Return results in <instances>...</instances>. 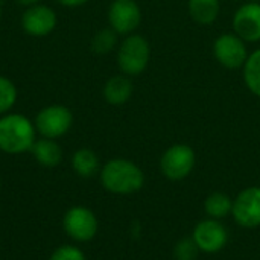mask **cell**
Returning a JSON list of instances; mask_svg holds the SVG:
<instances>
[{
	"mask_svg": "<svg viewBox=\"0 0 260 260\" xmlns=\"http://www.w3.org/2000/svg\"><path fill=\"white\" fill-rule=\"evenodd\" d=\"M101 184L113 195H133L143 187L145 174L131 160L113 158L101 169Z\"/></svg>",
	"mask_w": 260,
	"mask_h": 260,
	"instance_id": "obj_1",
	"label": "cell"
},
{
	"mask_svg": "<svg viewBox=\"0 0 260 260\" xmlns=\"http://www.w3.org/2000/svg\"><path fill=\"white\" fill-rule=\"evenodd\" d=\"M35 125L23 114L11 113L0 117V151L18 155L32 149L35 143Z\"/></svg>",
	"mask_w": 260,
	"mask_h": 260,
	"instance_id": "obj_2",
	"label": "cell"
},
{
	"mask_svg": "<svg viewBox=\"0 0 260 260\" xmlns=\"http://www.w3.org/2000/svg\"><path fill=\"white\" fill-rule=\"evenodd\" d=\"M151 46L148 40L139 34H129L120 44L117 52V64L126 76L143 73L149 64Z\"/></svg>",
	"mask_w": 260,
	"mask_h": 260,
	"instance_id": "obj_3",
	"label": "cell"
},
{
	"mask_svg": "<svg viewBox=\"0 0 260 260\" xmlns=\"http://www.w3.org/2000/svg\"><path fill=\"white\" fill-rule=\"evenodd\" d=\"M197 163V155L192 146L186 143H175L169 146L160 158V171L171 181L186 180Z\"/></svg>",
	"mask_w": 260,
	"mask_h": 260,
	"instance_id": "obj_4",
	"label": "cell"
},
{
	"mask_svg": "<svg viewBox=\"0 0 260 260\" xmlns=\"http://www.w3.org/2000/svg\"><path fill=\"white\" fill-rule=\"evenodd\" d=\"M34 125L43 137L55 140L69 133L73 125V114L66 105H49L38 111Z\"/></svg>",
	"mask_w": 260,
	"mask_h": 260,
	"instance_id": "obj_5",
	"label": "cell"
},
{
	"mask_svg": "<svg viewBox=\"0 0 260 260\" xmlns=\"http://www.w3.org/2000/svg\"><path fill=\"white\" fill-rule=\"evenodd\" d=\"M62 225L67 236L76 242H90L99 230L96 215L84 206H75L69 209L64 215Z\"/></svg>",
	"mask_w": 260,
	"mask_h": 260,
	"instance_id": "obj_6",
	"label": "cell"
},
{
	"mask_svg": "<svg viewBox=\"0 0 260 260\" xmlns=\"http://www.w3.org/2000/svg\"><path fill=\"white\" fill-rule=\"evenodd\" d=\"M192 239L198 245L201 253L216 254L222 251L229 242V232L218 219L207 218L200 221L192 232Z\"/></svg>",
	"mask_w": 260,
	"mask_h": 260,
	"instance_id": "obj_7",
	"label": "cell"
},
{
	"mask_svg": "<svg viewBox=\"0 0 260 260\" xmlns=\"http://www.w3.org/2000/svg\"><path fill=\"white\" fill-rule=\"evenodd\" d=\"M247 41H244L235 32L221 34L213 43V53L218 62L227 69H239L248 59Z\"/></svg>",
	"mask_w": 260,
	"mask_h": 260,
	"instance_id": "obj_8",
	"label": "cell"
},
{
	"mask_svg": "<svg viewBox=\"0 0 260 260\" xmlns=\"http://www.w3.org/2000/svg\"><path fill=\"white\" fill-rule=\"evenodd\" d=\"M232 216L242 229L260 227V187L251 186L238 193L233 200Z\"/></svg>",
	"mask_w": 260,
	"mask_h": 260,
	"instance_id": "obj_9",
	"label": "cell"
},
{
	"mask_svg": "<svg viewBox=\"0 0 260 260\" xmlns=\"http://www.w3.org/2000/svg\"><path fill=\"white\" fill-rule=\"evenodd\" d=\"M108 21L117 35L133 34L142 21L139 3L136 0H113L108 8Z\"/></svg>",
	"mask_w": 260,
	"mask_h": 260,
	"instance_id": "obj_10",
	"label": "cell"
},
{
	"mask_svg": "<svg viewBox=\"0 0 260 260\" xmlns=\"http://www.w3.org/2000/svg\"><path fill=\"white\" fill-rule=\"evenodd\" d=\"M58 17L56 12L46 5L29 6L21 17V27L27 35L32 37H46L56 27Z\"/></svg>",
	"mask_w": 260,
	"mask_h": 260,
	"instance_id": "obj_11",
	"label": "cell"
},
{
	"mask_svg": "<svg viewBox=\"0 0 260 260\" xmlns=\"http://www.w3.org/2000/svg\"><path fill=\"white\" fill-rule=\"evenodd\" d=\"M233 30L247 43L260 41V3L248 2L233 15Z\"/></svg>",
	"mask_w": 260,
	"mask_h": 260,
	"instance_id": "obj_12",
	"label": "cell"
},
{
	"mask_svg": "<svg viewBox=\"0 0 260 260\" xmlns=\"http://www.w3.org/2000/svg\"><path fill=\"white\" fill-rule=\"evenodd\" d=\"M102 94H104V99L111 105L126 104L133 96V82L126 75L111 76L105 82Z\"/></svg>",
	"mask_w": 260,
	"mask_h": 260,
	"instance_id": "obj_13",
	"label": "cell"
},
{
	"mask_svg": "<svg viewBox=\"0 0 260 260\" xmlns=\"http://www.w3.org/2000/svg\"><path fill=\"white\" fill-rule=\"evenodd\" d=\"M34 158L44 168H55L62 160V149L53 139H40L35 140L30 149Z\"/></svg>",
	"mask_w": 260,
	"mask_h": 260,
	"instance_id": "obj_14",
	"label": "cell"
},
{
	"mask_svg": "<svg viewBox=\"0 0 260 260\" xmlns=\"http://www.w3.org/2000/svg\"><path fill=\"white\" fill-rule=\"evenodd\" d=\"M187 8L195 23L201 26H209L218 18L221 12V2L219 0H189Z\"/></svg>",
	"mask_w": 260,
	"mask_h": 260,
	"instance_id": "obj_15",
	"label": "cell"
},
{
	"mask_svg": "<svg viewBox=\"0 0 260 260\" xmlns=\"http://www.w3.org/2000/svg\"><path fill=\"white\" fill-rule=\"evenodd\" d=\"M72 168L79 177L91 178L99 171V158L94 151L81 148L72 157Z\"/></svg>",
	"mask_w": 260,
	"mask_h": 260,
	"instance_id": "obj_16",
	"label": "cell"
},
{
	"mask_svg": "<svg viewBox=\"0 0 260 260\" xmlns=\"http://www.w3.org/2000/svg\"><path fill=\"white\" fill-rule=\"evenodd\" d=\"M233 200L224 192H213L204 200V212L212 219H224L232 215Z\"/></svg>",
	"mask_w": 260,
	"mask_h": 260,
	"instance_id": "obj_17",
	"label": "cell"
},
{
	"mask_svg": "<svg viewBox=\"0 0 260 260\" xmlns=\"http://www.w3.org/2000/svg\"><path fill=\"white\" fill-rule=\"evenodd\" d=\"M244 82L254 96L260 98V49L254 50L244 64Z\"/></svg>",
	"mask_w": 260,
	"mask_h": 260,
	"instance_id": "obj_18",
	"label": "cell"
},
{
	"mask_svg": "<svg viewBox=\"0 0 260 260\" xmlns=\"http://www.w3.org/2000/svg\"><path fill=\"white\" fill-rule=\"evenodd\" d=\"M117 44V34L113 29H102L91 38V50L98 55L110 53Z\"/></svg>",
	"mask_w": 260,
	"mask_h": 260,
	"instance_id": "obj_19",
	"label": "cell"
},
{
	"mask_svg": "<svg viewBox=\"0 0 260 260\" xmlns=\"http://www.w3.org/2000/svg\"><path fill=\"white\" fill-rule=\"evenodd\" d=\"M17 101V88L14 82L5 76H0V116L6 114Z\"/></svg>",
	"mask_w": 260,
	"mask_h": 260,
	"instance_id": "obj_20",
	"label": "cell"
},
{
	"mask_svg": "<svg viewBox=\"0 0 260 260\" xmlns=\"http://www.w3.org/2000/svg\"><path fill=\"white\" fill-rule=\"evenodd\" d=\"M200 248L195 241L190 238H181L174 247V259L175 260H197L200 254Z\"/></svg>",
	"mask_w": 260,
	"mask_h": 260,
	"instance_id": "obj_21",
	"label": "cell"
},
{
	"mask_svg": "<svg viewBox=\"0 0 260 260\" xmlns=\"http://www.w3.org/2000/svg\"><path fill=\"white\" fill-rule=\"evenodd\" d=\"M49 260H85V254L73 245H62L56 248Z\"/></svg>",
	"mask_w": 260,
	"mask_h": 260,
	"instance_id": "obj_22",
	"label": "cell"
},
{
	"mask_svg": "<svg viewBox=\"0 0 260 260\" xmlns=\"http://www.w3.org/2000/svg\"><path fill=\"white\" fill-rule=\"evenodd\" d=\"M61 5L64 6H69V8H75V6H81L84 3H87L88 0H58Z\"/></svg>",
	"mask_w": 260,
	"mask_h": 260,
	"instance_id": "obj_23",
	"label": "cell"
},
{
	"mask_svg": "<svg viewBox=\"0 0 260 260\" xmlns=\"http://www.w3.org/2000/svg\"><path fill=\"white\" fill-rule=\"evenodd\" d=\"M15 2L18 5H23V6H27L29 8V6H34V5H38L41 0H15Z\"/></svg>",
	"mask_w": 260,
	"mask_h": 260,
	"instance_id": "obj_24",
	"label": "cell"
},
{
	"mask_svg": "<svg viewBox=\"0 0 260 260\" xmlns=\"http://www.w3.org/2000/svg\"><path fill=\"white\" fill-rule=\"evenodd\" d=\"M0 189H2V180H0Z\"/></svg>",
	"mask_w": 260,
	"mask_h": 260,
	"instance_id": "obj_25",
	"label": "cell"
},
{
	"mask_svg": "<svg viewBox=\"0 0 260 260\" xmlns=\"http://www.w3.org/2000/svg\"><path fill=\"white\" fill-rule=\"evenodd\" d=\"M0 18H2V9H0Z\"/></svg>",
	"mask_w": 260,
	"mask_h": 260,
	"instance_id": "obj_26",
	"label": "cell"
}]
</instances>
